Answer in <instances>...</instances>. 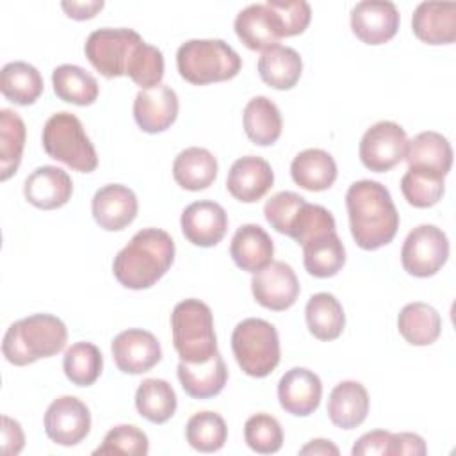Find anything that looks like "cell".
I'll return each mask as SVG.
<instances>
[{
    "label": "cell",
    "instance_id": "cell-48",
    "mask_svg": "<svg viewBox=\"0 0 456 456\" xmlns=\"http://www.w3.org/2000/svg\"><path fill=\"white\" fill-rule=\"evenodd\" d=\"M428 452L426 442L417 433H392L388 456L397 454H411V456H424Z\"/></svg>",
    "mask_w": 456,
    "mask_h": 456
},
{
    "label": "cell",
    "instance_id": "cell-19",
    "mask_svg": "<svg viewBox=\"0 0 456 456\" xmlns=\"http://www.w3.org/2000/svg\"><path fill=\"white\" fill-rule=\"evenodd\" d=\"M178 116V96L166 86L141 89L134 100V119L141 130L159 134L167 130Z\"/></svg>",
    "mask_w": 456,
    "mask_h": 456
},
{
    "label": "cell",
    "instance_id": "cell-27",
    "mask_svg": "<svg viewBox=\"0 0 456 456\" xmlns=\"http://www.w3.org/2000/svg\"><path fill=\"white\" fill-rule=\"evenodd\" d=\"M290 176L306 191H326L337 180V164L328 151L308 148L294 157L290 164Z\"/></svg>",
    "mask_w": 456,
    "mask_h": 456
},
{
    "label": "cell",
    "instance_id": "cell-41",
    "mask_svg": "<svg viewBox=\"0 0 456 456\" xmlns=\"http://www.w3.org/2000/svg\"><path fill=\"white\" fill-rule=\"evenodd\" d=\"M125 75H128L141 89L157 87L164 77L162 52L157 46L141 41L128 57Z\"/></svg>",
    "mask_w": 456,
    "mask_h": 456
},
{
    "label": "cell",
    "instance_id": "cell-3",
    "mask_svg": "<svg viewBox=\"0 0 456 456\" xmlns=\"http://www.w3.org/2000/svg\"><path fill=\"white\" fill-rule=\"evenodd\" d=\"M66 324L52 314H34L12 322L2 342V353L12 365L23 367L64 349Z\"/></svg>",
    "mask_w": 456,
    "mask_h": 456
},
{
    "label": "cell",
    "instance_id": "cell-42",
    "mask_svg": "<svg viewBox=\"0 0 456 456\" xmlns=\"http://www.w3.org/2000/svg\"><path fill=\"white\" fill-rule=\"evenodd\" d=\"M333 232H337V228H335V217L331 216V212L321 205L305 201L292 221L289 237H292L299 246H303L312 239H317L321 235L333 233Z\"/></svg>",
    "mask_w": 456,
    "mask_h": 456
},
{
    "label": "cell",
    "instance_id": "cell-40",
    "mask_svg": "<svg viewBox=\"0 0 456 456\" xmlns=\"http://www.w3.org/2000/svg\"><path fill=\"white\" fill-rule=\"evenodd\" d=\"M445 176L436 173L422 171V169H410L401 178V191L404 200L417 207L428 208L438 203L445 191Z\"/></svg>",
    "mask_w": 456,
    "mask_h": 456
},
{
    "label": "cell",
    "instance_id": "cell-22",
    "mask_svg": "<svg viewBox=\"0 0 456 456\" xmlns=\"http://www.w3.org/2000/svg\"><path fill=\"white\" fill-rule=\"evenodd\" d=\"M237 37L249 50H267L276 46L281 39L280 23L276 14L267 4H251L239 11L233 21Z\"/></svg>",
    "mask_w": 456,
    "mask_h": 456
},
{
    "label": "cell",
    "instance_id": "cell-7",
    "mask_svg": "<svg viewBox=\"0 0 456 456\" xmlns=\"http://www.w3.org/2000/svg\"><path fill=\"white\" fill-rule=\"evenodd\" d=\"M232 351L248 376L265 378L280 363L278 331L264 319L248 317L232 333Z\"/></svg>",
    "mask_w": 456,
    "mask_h": 456
},
{
    "label": "cell",
    "instance_id": "cell-17",
    "mask_svg": "<svg viewBox=\"0 0 456 456\" xmlns=\"http://www.w3.org/2000/svg\"><path fill=\"white\" fill-rule=\"evenodd\" d=\"M137 196L121 183H107L100 187L91 201V212L100 228L118 232L126 228L137 216Z\"/></svg>",
    "mask_w": 456,
    "mask_h": 456
},
{
    "label": "cell",
    "instance_id": "cell-49",
    "mask_svg": "<svg viewBox=\"0 0 456 456\" xmlns=\"http://www.w3.org/2000/svg\"><path fill=\"white\" fill-rule=\"evenodd\" d=\"M23 445H25V435L20 422L4 415L2 417V452L5 456H14L21 452Z\"/></svg>",
    "mask_w": 456,
    "mask_h": 456
},
{
    "label": "cell",
    "instance_id": "cell-31",
    "mask_svg": "<svg viewBox=\"0 0 456 456\" xmlns=\"http://www.w3.org/2000/svg\"><path fill=\"white\" fill-rule=\"evenodd\" d=\"M401 337L411 346H429L442 331L440 314L428 303L415 301L403 306L397 317Z\"/></svg>",
    "mask_w": 456,
    "mask_h": 456
},
{
    "label": "cell",
    "instance_id": "cell-32",
    "mask_svg": "<svg viewBox=\"0 0 456 456\" xmlns=\"http://www.w3.org/2000/svg\"><path fill=\"white\" fill-rule=\"evenodd\" d=\"M306 326L319 340H335L346 326V314L340 301L330 292L314 294L305 308Z\"/></svg>",
    "mask_w": 456,
    "mask_h": 456
},
{
    "label": "cell",
    "instance_id": "cell-46",
    "mask_svg": "<svg viewBox=\"0 0 456 456\" xmlns=\"http://www.w3.org/2000/svg\"><path fill=\"white\" fill-rule=\"evenodd\" d=\"M280 23L281 37H290L305 32L310 23L312 9L305 0H267L265 2Z\"/></svg>",
    "mask_w": 456,
    "mask_h": 456
},
{
    "label": "cell",
    "instance_id": "cell-28",
    "mask_svg": "<svg viewBox=\"0 0 456 456\" xmlns=\"http://www.w3.org/2000/svg\"><path fill=\"white\" fill-rule=\"evenodd\" d=\"M216 176L217 160L207 148H185L173 162V178L185 191H203L212 185Z\"/></svg>",
    "mask_w": 456,
    "mask_h": 456
},
{
    "label": "cell",
    "instance_id": "cell-47",
    "mask_svg": "<svg viewBox=\"0 0 456 456\" xmlns=\"http://www.w3.org/2000/svg\"><path fill=\"white\" fill-rule=\"evenodd\" d=\"M390 431L385 429H374L365 435H362L356 444L351 449L353 456H365V454H381L388 456V447H390Z\"/></svg>",
    "mask_w": 456,
    "mask_h": 456
},
{
    "label": "cell",
    "instance_id": "cell-34",
    "mask_svg": "<svg viewBox=\"0 0 456 456\" xmlns=\"http://www.w3.org/2000/svg\"><path fill=\"white\" fill-rule=\"evenodd\" d=\"M301 248L305 269L315 278L335 276L346 264V249L337 232L312 239Z\"/></svg>",
    "mask_w": 456,
    "mask_h": 456
},
{
    "label": "cell",
    "instance_id": "cell-26",
    "mask_svg": "<svg viewBox=\"0 0 456 456\" xmlns=\"http://www.w3.org/2000/svg\"><path fill=\"white\" fill-rule=\"evenodd\" d=\"M369 413V394L358 381L335 385L328 399V417L340 429L360 426Z\"/></svg>",
    "mask_w": 456,
    "mask_h": 456
},
{
    "label": "cell",
    "instance_id": "cell-37",
    "mask_svg": "<svg viewBox=\"0 0 456 456\" xmlns=\"http://www.w3.org/2000/svg\"><path fill=\"white\" fill-rule=\"evenodd\" d=\"M25 123L11 109L0 110V180L12 176L21 162L25 148Z\"/></svg>",
    "mask_w": 456,
    "mask_h": 456
},
{
    "label": "cell",
    "instance_id": "cell-14",
    "mask_svg": "<svg viewBox=\"0 0 456 456\" xmlns=\"http://www.w3.org/2000/svg\"><path fill=\"white\" fill-rule=\"evenodd\" d=\"M399 11L388 0H363L351 9V30L367 45L390 41L399 28Z\"/></svg>",
    "mask_w": 456,
    "mask_h": 456
},
{
    "label": "cell",
    "instance_id": "cell-20",
    "mask_svg": "<svg viewBox=\"0 0 456 456\" xmlns=\"http://www.w3.org/2000/svg\"><path fill=\"white\" fill-rule=\"evenodd\" d=\"M73 192L71 176L57 166L36 167L23 183L27 201L41 210H53L66 205Z\"/></svg>",
    "mask_w": 456,
    "mask_h": 456
},
{
    "label": "cell",
    "instance_id": "cell-4",
    "mask_svg": "<svg viewBox=\"0 0 456 456\" xmlns=\"http://www.w3.org/2000/svg\"><path fill=\"white\" fill-rule=\"evenodd\" d=\"M240 66L239 53L223 39H189L176 52L180 77L194 86L230 80Z\"/></svg>",
    "mask_w": 456,
    "mask_h": 456
},
{
    "label": "cell",
    "instance_id": "cell-12",
    "mask_svg": "<svg viewBox=\"0 0 456 456\" xmlns=\"http://www.w3.org/2000/svg\"><path fill=\"white\" fill-rule=\"evenodd\" d=\"M251 292L264 308L281 312L290 308L299 296V281L292 267L285 262H271L253 273Z\"/></svg>",
    "mask_w": 456,
    "mask_h": 456
},
{
    "label": "cell",
    "instance_id": "cell-29",
    "mask_svg": "<svg viewBox=\"0 0 456 456\" xmlns=\"http://www.w3.org/2000/svg\"><path fill=\"white\" fill-rule=\"evenodd\" d=\"M301 55L290 46H271L258 59L260 78L273 89H292L301 77Z\"/></svg>",
    "mask_w": 456,
    "mask_h": 456
},
{
    "label": "cell",
    "instance_id": "cell-39",
    "mask_svg": "<svg viewBox=\"0 0 456 456\" xmlns=\"http://www.w3.org/2000/svg\"><path fill=\"white\" fill-rule=\"evenodd\" d=\"M226 436V422L216 411H198L185 424V438L189 445L200 452H216L223 449Z\"/></svg>",
    "mask_w": 456,
    "mask_h": 456
},
{
    "label": "cell",
    "instance_id": "cell-8",
    "mask_svg": "<svg viewBox=\"0 0 456 456\" xmlns=\"http://www.w3.org/2000/svg\"><path fill=\"white\" fill-rule=\"evenodd\" d=\"M144 41L132 28H98L93 30L84 45V52L91 66L107 78L121 77L132 50Z\"/></svg>",
    "mask_w": 456,
    "mask_h": 456
},
{
    "label": "cell",
    "instance_id": "cell-33",
    "mask_svg": "<svg viewBox=\"0 0 456 456\" xmlns=\"http://www.w3.org/2000/svg\"><path fill=\"white\" fill-rule=\"evenodd\" d=\"M0 91L16 105H32L43 93V77L32 64L12 61L0 71Z\"/></svg>",
    "mask_w": 456,
    "mask_h": 456
},
{
    "label": "cell",
    "instance_id": "cell-10",
    "mask_svg": "<svg viewBox=\"0 0 456 456\" xmlns=\"http://www.w3.org/2000/svg\"><path fill=\"white\" fill-rule=\"evenodd\" d=\"M406 141V132L401 125L378 121L367 128L360 141V160L367 169L385 173L403 160Z\"/></svg>",
    "mask_w": 456,
    "mask_h": 456
},
{
    "label": "cell",
    "instance_id": "cell-25",
    "mask_svg": "<svg viewBox=\"0 0 456 456\" xmlns=\"http://www.w3.org/2000/svg\"><path fill=\"white\" fill-rule=\"evenodd\" d=\"M182 388L194 399H208L217 395L228 379V369L219 353L203 363L182 362L176 367Z\"/></svg>",
    "mask_w": 456,
    "mask_h": 456
},
{
    "label": "cell",
    "instance_id": "cell-23",
    "mask_svg": "<svg viewBox=\"0 0 456 456\" xmlns=\"http://www.w3.org/2000/svg\"><path fill=\"white\" fill-rule=\"evenodd\" d=\"M403 159L408 162L410 169H422L445 176L452 166V148L447 137L426 130L406 141Z\"/></svg>",
    "mask_w": 456,
    "mask_h": 456
},
{
    "label": "cell",
    "instance_id": "cell-35",
    "mask_svg": "<svg viewBox=\"0 0 456 456\" xmlns=\"http://www.w3.org/2000/svg\"><path fill=\"white\" fill-rule=\"evenodd\" d=\"M52 86L57 98L75 105H91L98 98L96 78L80 66L61 64L52 71Z\"/></svg>",
    "mask_w": 456,
    "mask_h": 456
},
{
    "label": "cell",
    "instance_id": "cell-36",
    "mask_svg": "<svg viewBox=\"0 0 456 456\" xmlns=\"http://www.w3.org/2000/svg\"><path fill=\"white\" fill-rule=\"evenodd\" d=\"M135 408L146 420L164 424L176 411V394L166 379L148 378L137 387Z\"/></svg>",
    "mask_w": 456,
    "mask_h": 456
},
{
    "label": "cell",
    "instance_id": "cell-30",
    "mask_svg": "<svg viewBox=\"0 0 456 456\" xmlns=\"http://www.w3.org/2000/svg\"><path fill=\"white\" fill-rule=\"evenodd\" d=\"M242 123L249 141L258 146H269L276 142L283 128L280 109L265 96H255L246 103Z\"/></svg>",
    "mask_w": 456,
    "mask_h": 456
},
{
    "label": "cell",
    "instance_id": "cell-50",
    "mask_svg": "<svg viewBox=\"0 0 456 456\" xmlns=\"http://www.w3.org/2000/svg\"><path fill=\"white\" fill-rule=\"evenodd\" d=\"M103 0H86V2H62L61 7L64 9V12L73 18V20H89L94 18L96 12H100L103 9Z\"/></svg>",
    "mask_w": 456,
    "mask_h": 456
},
{
    "label": "cell",
    "instance_id": "cell-9",
    "mask_svg": "<svg viewBox=\"0 0 456 456\" xmlns=\"http://www.w3.org/2000/svg\"><path fill=\"white\" fill-rule=\"evenodd\" d=\"M449 256L447 235L435 224H419L413 228L401 248V264L404 271L417 278L436 274Z\"/></svg>",
    "mask_w": 456,
    "mask_h": 456
},
{
    "label": "cell",
    "instance_id": "cell-51",
    "mask_svg": "<svg viewBox=\"0 0 456 456\" xmlns=\"http://www.w3.org/2000/svg\"><path fill=\"white\" fill-rule=\"evenodd\" d=\"M299 454H312V456H337L338 454V447L335 444H331L330 440L324 438H315L310 440L306 445H303L299 449Z\"/></svg>",
    "mask_w": 456,
    "mask_h": 456
},
{
    "label": "cell",
    "instance_id": "cell-15",
    "mask_svg": "<svg viewBox=\"0 0 456 456\" xmlns=\"http://www.w3.org/2000/svg\"><path fill=\"white\" fill-rule=\"evenodd\" d=\"M180 226L191 244L212 248L223 240L228 228V216L219 203L201 200L183 208Z\"/></svg>",
    "mask_w": 456,
    "mask_h": 456
},
{
    "label": "cell",
    "instance_id": "cell-43",
    "mask_svg": "<svg viewBox=\"0 0 456 456\" xmlns=\"http://www.w3.org/2000/svg\"><path fill=\"white\" fill-rule=\"evenodd\" d=\"M244 440L258 454H273L281 449L283 431L280 422L269 413H255L244 424Z\"/></svg>",
    "mask_w": 456,
    "mask_h": 456
},
{
    "label": "cell",
    "instance_id": "cell-24",
    "mask_svg": "<svg viewBox=\"0 0 456 456\" xmlns=\"http://www.w3.org/2000/svg\"><path fill=\"white\" fill-rule=\"evenodd\" d=\"M230 255L237 267L256 273L273 262L274 244L269 233L258 224H242L232 237Z\"/></svg>",
    "mask_w": 456,
    "mask_h": 456
},
{
    "label": "cell",
    "instance_id": "cell-6",
    "mask_svg": "<svg viewBox=\"0 0 456 456\" xmlns=\"http://www.w3.org/2000/svg\"><path fill=\"white\" fill-rule=\"evenodd\" d=\"M41 139L48 157L80 173L96 169V150L75 114L66 110L52 114L43 126Z\"/></svg>",
    "mask_w": 456,
    "mask_h": 456
},
{
    "label": "cell",
    "instance_id": "cell-18",
    "mask_svg": "<svg viewBox=\"0 0 456 456\" xmlns=\"http://www.w3.org/2000/svg\"><path fill=\"white\" fill-rule=\"evenodd\" d=\"M273 182L274 173L271 164L262 157L246 155L232 164L226 176V189L235 200L255 203L267 194Z\"/></svg>",
    "mask_w": 456,
    "mask_h": 456
},
{
    "label": "cell",
    "instance_id": "cell-21",
    "mask_svg": "<svg viewBox=\"0 0 456 456\" xmlns=\"http://www.w3.org/2000/svg\"><path fill=\"white\" fill-rule=\"evenodd\" d=\"M413 34L428 45H449L456 39V4L420 2L411 16Z\"/></svg>",
    "mask_w": 456,
    "mask_h": 456
},
{
    "label": "cell",
    "instance_id": "cell-1",
    "mask_svg": "<svg viewBox=\"0 0 456 456\" xmlns=\"http://www.w3.org/2000/svg\"><path fill=\"white\" fill-rule=\"evenodd\" d=\"M346 207L351 235L362 249L372 251L392 242L399 228V214L385 185L376 180L351 183Z\"/></svg>",
    "mask_w": 456,
    "mask_h": 456
},
{
    "label": "cell",
    "instance_id": "cell-11",
    "mask_svg": "<svg viewBox=\"0 0 456 456\" xmlns=\"http://www.w3.org/2000/svg\"><path fill=\"white\" fill-rule=\"evenodd\" d=\"M45 431L59 445L80 444L91 431V413L75 395H62L50 403L45 413Z\"/></svg>",
    "mask_w": 456,
    "mask_h": 456
},
{
    "label": "cell",
    "instance_id": "cell-38",
    "mask_svg": "<svg viewBox=\"0 0 456 456\" xmlns=\"http://www.w3.org/2000/svg\"><path fill=\"white\" fill-rule=\"evenodd\" d=\"M62 369L66 378L77 387L93 385L103 369L102 351L91 342H77L64 353Z\"/></svg>",
    "mask_w": 456,
    "mask_h": 456
},
{
    "label": "cell",
    "instance_id": "cell-5",
    "mask_svg": "<svg viewBox=\"0 0 456 456\" xmlns=\"http://www.w3.org/2000/svg\"><path fill=\"white\" fill-rule=\"evenodd\" d=\"M171 331L173 346L182 362L203 363L217 353L212 310L200 299L191 297L175 305Z\"/></svg>",
    "mask_w": 456,
    "mask_h": 456
},
{
    "label": "cell",
    "instance_id": "cell-44",
    "mask_svg": "<svg viewBox=\"0 0 456 456\" xmlns=\"http://www.w3.org/2000/svg\"><path fill=\"white\" fill-rule=\"evenodd\" d=\"M150 442L144 431L132 424H119L112 428L103 444L94 449V454H132V456H144L148 454Z\"/></svg>",
    "mask_w": 456,
    "mask_h": 456
},
{
    "label": "cell",
    "instance_id": "cell-2",
    "mask_svg": "<svg viewBox=\"0 0 456 456\" xmlns=\"http://www.w3.org/2000/svg\"><path fill=\"white\" fill-rule=\"evenodd\" d=\"M175 260V240L160 228H142L114 256L116 280L132 290L155 285Z\"/></svg>",
    "mask_w": 456,
    "mask_h": 456
},
{
    "label": "cell",
    "instance_id": "cell-45",
    "mask_svg": "<svg viewBox=\"0 0 456 456\" xmlns=\"http://www.w3.org/2000/svg\"><path fill=\"white\" fill-rule=\"evenodd\" d=\"M306 200L303 196H299L297 192L292 191H281L276 192L274 196H271L265 201L264 207V214L267 223L283 235H289L292 221L299 210V207L305 203Z\"/></svg>",
    "mask_w": 456,
    "mask_h": 456
},
{
    "label": "cell",
    "instance_id": "cell-16",
    "mask_svg": "<svg viewBox=\"0 0 456 456\" xmlns=\"http://www.w3.org/2000/svg\"><path fill=\"white\" fill-rule=\"evenodd\" d=\"M322 395L321 378L305 367L287 370L278 381L280 406L296 417H306L319 408Z\"/></svg>",
    "mask_w": 456,
    "mask_h": 456
},
{
    "label": "cell",
    "instance_id": "cell-13",
    "mask_svg": "<svg viewBox=\"0 0 456 456\" xmlns=\"http://www.w3.org/2000/svg\"><path fill=\"white\" fill-rule=\"evenodd\" d=\"M114 363L125 374H142L153 369L162 356L160 344L151 331L130 328L118 333L110 346Z\"/></svg>",
    "mask_w": 456,
    "mask_h": 456
}]
</instances>
